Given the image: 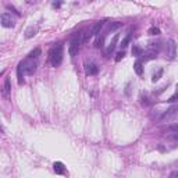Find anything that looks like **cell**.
Instances as JSON below:
<instances>
[{
    "mask_svg": "<svg viewBox=\"0 0 178 178\" xmlns=\"http://www.w3.org/2000/svg\"><path fill=\"white\" fill-rule=\"evenodd\" d=\"M36 67H38V58H32L28 56L25 60L20 61L18 67H17L18 84L20 85L24 84V77H25V75H32V74L36 71Z\"/></svg>",
    "mask_w": 178,
    "mask_h": 178,
    "instance_id": "1",
    "label": "cell"
},
{
    "mask_svg": "<svg viewBox=\"0 0 178 178\" xmlns=\"http://www.w3.org/2000/svg\"><path fill=\"white\" fill-rule=\"evenodd\" d=\"M49 61L53 67H58L63 63V45L61 43H56L52 46L49 52Z\"/></svg>",
    "mask_w": 178,
    "mask_h": 178,
    "instance_id": "2",
    "label": "cell"
},
{
    "mask_svg": "<svg viewBox=\"0 0 178 178\" xmlns=\"http://www.w3.org/2000/svg\"><path fill=\"white\" fill-rule=\"evenodd\" d=\"M84 42V32H81V33H78V36H75L71 41V43H70V47H68V54L71 56V57H74L77 53H78L79 50V46H81V43Z\"/></svg>",
    "mask_w": 178,
    "mask_h": 178,
    "instance_id": "3",
    "label": "cell"
},
{
    "mask_svg": "<svg viewBox=\"0 0 178 178\" xmlns=\"http://www.w3.org/2000/svg\"><path fill=\"white\" fill-rule=\"evenodd\" d=\"M177 118H178V105H174L163 113V115L160 117V121L162 122H168V121H174Z\"/></svg>",
    "mask_w": 178,
    "mask_h": 178,
    "instance_id": "4",
    "label": "cell"
},
{
    "mask_svg": "<svg viewBox=\"0 0 178 178\" xmlns=\"http://www.w3.org/2000/svg\"><path fill=\"white\" fill-rule=\"evenodd\" d=\"M0 21H1V25L4 26V28H13V26L16 25V20L11 17L10 13H1Z\"/></svg>",
    "mask_w": 178,
    "mask_h": 178,
    "instance_id": "5",
    "label": "cell"
},
{
    "mask_svg": "<svg viewBox=\"0 0 178 178\" xmlns=\"http://www.w3.org/2000/svg\"><path fill=\"white\" fill-rule=\"evenodd\" d=\"M166 54H167L168 58H174L175 54H177V46H175V42L173 39H170L167 42V49H166Z\"/></svg>",
    "mask_w": 178,
    "mask_h": 178,
    "instance_id": "6",
    "label": "cell"
},
{
    "mask_svg": "<svg viewBox=\"0 0 178 178\" xmlns=\"http://www.w3.org/2000/svg\"><path fill=\"white\" fill-rule=\"evenodd\" d=\"M99 71V68H98V64L93 63V61H89V63L85 64V73L86 75H96Z\"/></svg>",
    "mask_w": 178,
    "mask_h": 178,
    "instance_id": "7",
    "label": "cell"
},
{
    "mask_svg": "<svg viewBox=\"0 0 178 178\" xmlns=\"http://www.w3.org/2000/svg\"><path fill=\"white\" fill-rule=\"evenodd\" d=\"M53 170H54V173L56 174H60V175H66L67 174V168L64 166L61 162H56L53 164Z\"/></svg>",
    "mask_w": 178,
    "mask_h": 178,
    "instance_id": "8",
    "label": "cell"
},
{
    "mask_svg": "<svg viewBox=\"0 0 178 178\" xmlns=\"http://www.w3.org/2000/svg\"><path fill=\"white\" fill-rule=\"evenodd\" d=\"M117 41H118V33H115L114 35V38H113V41L110 42V45H109V47H107V50H106V57H109L111 53L114 52V49H115V46H117Z\"/></svg>",
    "mask_w": 178,
    "mask_h": 178,
    "instance_id": "9",
    "label": "cell"
},
{
    "mask_svg": "<svg viewBox=\"0 0 178 178\" xmlns=\"http://www.w3.org/2000/svg\"><path fill=\"white\" fill-rule=\"evenodd\" d=\"M11 92V82H10V78H6L4 79V85H3V98H9V95Z\"/></svg>",
    "mask_w": 178,
    "mask_h": 178,
    "instance_id": "10",
    "label": "cell"
},
{
    "mask_svg": "<svg viewBox=\"0 0 178 178\" xmlns=\"http://www.w3.org/2000/svg\"><path fill=\"white\" fill-rule=\"evenodd\" d=\"M118 28H121V22H111V24H109V26H107V29H106L105 32H103V35H107V33H110V32H114L117 31Z\"/></svg>",
    "mask_w": 178,
    "mask_h": 178,
    "instance_id": "11",
    "label": "cell"
},
{
    "mask_svg": "<svg viewBox=\"0 0 178 178\" xmlns=\"http://www.w3.org/2000/svg\"><path fill=\"white\" fill-rule=\"evenodd\" d=\"M36 32H38L36 26H29V28H26V31H25V38L26 39H31V38H33L36 35Z\"/></svg>",
    "mask_w": 178,
    "mask_h": 178,
    "instance_id": "12",
    "label": "cell"
},
{
    "mask_svg": "<svg viewBox=\"0 0 178 178\" xmlns=\"http://www.w3.org/2000/svg\"><path fill=\"white\" fill-rule=\"evenodd\" d=\"M103 25H105V22H103V21L96 22V24L93 25V28H92V35H93V36H96V35H99V32L102 31V28H103Z\"/></svg>",
    "mask_w": 178,
    "mask_h": 178,
    "instance_id": "13",
    "label": "cell"
},
{
    "mask_svg": "<svg viewBox=\"0 0 178 178\" xmlns=\"http://www.w3.org/2000/svg\"><path fill=\"white\" fill-rule=\"evenodd\" d=\"M134 70H135V73L138 75H142L143 74V68H142V61L141 60H138L135 64H134Z\"/></svg>",
    "mask_w": 178,
    "mask_h": 178,
    "instance_id": "14",
    "label": "cell"
},
{
    "mask_svg": "<svg viewBox=\"0 0 178 178\" xmlns=\"http://www.w3.org/2000/svg\"><path fill=\"white\" fill-rule=\"evenodd\" d=\"M41 53H42V50H41V47H36V49H33L28 56L32 58H39V56H41Z\"/></svg>",
    "mask_w": 178,
    "mask_h": 178,
    "instance_id": "15",
    "label": "cell"
},
{
    "mask_svg": "<svg viewBox=\"0 0 178 178\" xmlns=\"http://www.w3.org/2000/svg\"><path fill=\"white\" fill-rule=\"evenodd\" d=\"M131 36H132V33L130 32V33H128V35H127V36L124 38V39H122V42H121V45H120V46L122 47V49H125L127 45L130 43V41H131Z\"/></svg>",
    "mask_w": 178,
    "mask_h": 178,
    "instance_id": "16",
    "label": "cell"
},
{
    "mask_svg": "<svg viewBox=\"0 0 178 178\" xmlns=\"http://www.w3.org/2000/svg\"><path fill=\"white\" fill-rule=\"evenodd\" d=\"M162 75H163V68H160V70H159V71H157V73L152 77V81H153V82H157V81L160 79V77H162Z\"/></svg>",
    "mask_w": 178,
    "mask_h": 178,
    "instance_id": "17",
    "label": "cell"
},
{
    "mask_svg": "<svg viewBox=\"0 0 178 178\" xmlns=\"http://www.w3.org/2000/svg\"><path fill=\"white\" fill-rule=\"evenodd\" d=\"M132 54L136 56V57L142 56V49H141V47H138V46H134V49H132Z\"/></svg>",
    "mask_w": 178,
    "mask_h": 178,
    "instance_id": "18",
    "label": "cell"
},
{
    "mask_svg": "<svg viewBox=\"0 0 178 178\" xmlns=\"http://www.w3.org/2000/svg\"><path fill=\"white\" fill-rule=\"evenodd\" d=\"M149 35H159L160 33V29L159 28H156V26H153V28H150L149 29V32H147Z\"/></svg>",
    "mask_w": 178,
    "mask_h": 178,
    "instance_id": "19",
    "label": "cell"
},
{
    "mask_svg": "<svg viewBox=\"0 0 178 178\" xmlns=\"http://www.w3.org/2000/svg\"><path fill=\"white\" fill-rule=\"evenodd\" d=\"M6 7H7V10H11V11H13V13H16L17 16H21V13H20V11L17 10L16 7H13V6H11V4H6Z\"/></svg>",
    "mask_w": 178,
    "mask_h": 178,
    "instance_id": "20",
    "label": "cell"
},
{
    "mask_svg": "<svg viewBox=\"0 0 178 178\" xmlns=\"http://www.w3.org/2000/svg\"><path fill=\"white\" fill-rule=\"evenodd\" d=\"M171 132H174V134H178V122H175V124H173V125H170V128H168Z\"/></svg>",
    "mask_w": 178,
    "mask_h": 178,
    "instance_id": "21",
    "label": "cell"
},
{
    "mask_svg": "<svg viewBox=\"0 0 178 178\" xmlns=\"http://www.w3.org/2000/svg\"><path fill=\"white\" fill-rule=\"evenodd\" d=\"M167 138L170 139V141H174V142H177L178 143V134H171V135H168Z\"/></svg>",
    "mask_w": 178,
    "mask_h": 178,
    "instance_id": "22",
    "label": "cell"
},
{
    "mask_svg": "<svg viewBox=\"0 0 178 178\" xmlns=\"http://www.w3.org/2000/svg\"><path fill=\"white\" fill-rule=\"evenodd\" d=\"M124 56H125L124 50H122V52H118V53H117V57H115V61H120V60H121L122 57H124Z\"/></svg>",
    "mask_w": 178,
    "mask_h": 178,
    "instance_id": "23",
    "label": "cell"
},
{
    "mask_svg": "<svg viewBox=\"0 0 178 178\" xmlns=\"http://www.w3.org/2000/svg\"><path fill=\"white\" fill-rule=\"evenodd\" d=\"M177 89H178V88H177ZM177 99H178V90L173 95V96H171V98H170V99H168V102H175Z\"/></svg>",
    "mask_w": 178,
    "mask_h": 178,
    "instance_id": "24",
    "label": "cell"
},
{
    "mask_svg": "<svg viewBox=\"0 0 178 178\" xmlns=\"http://www.w3.org/2000/svg\"><path fill=\"white\" fill-rule=\"evenodd\" d=\"M168 178H178V170H174L173 173L170 174V177Z\"/></svg>",
    "mask_w": 178,
    "mask_h": 178,
    "instance_id": "25",
    "label": "cell"
},
{
    "mask_svg": "<svg viewBox=\"0 0 178 178\" xmlns=\"http://www.w3.org/2000/svg\"><path fill=\"white\" fill-rule=\"evenodd\" d=\"M61 6V3H53V7H60Z\"/></svg>",
    "mask_w": 178,
    "mask_h": 178,
    "instance_id": "26",
    "label": "cell"
},
{
    "mask_svg": "<svg viewBox=\"0 0 178 178\" xmlns=\"http://www.w3.org/2000/svg\"><path fill=\"white\" fill-rule=\"evenodd\" d=\"M175 166H178V162H175Z\"/></svg>",
    "mask_w": 178,
    "mask_h": 178,
    "instance_id": "27",
    "label": "cell"
}]
</instances>
